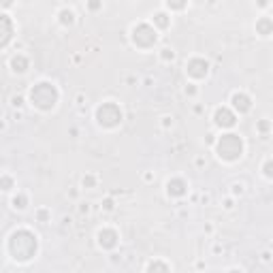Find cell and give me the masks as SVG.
Masks as SVG:
<instances>
[{
	"instance_id": "6da1fadb",
	"label": "cell",
	"mask_w": 273,
	"mask_h": 273,
	"mask_svg": "<svg viewBox=\"0 0 273 273\" xmlns=\"http://www.w3.org/2000/svg\"><path fill=\"white\" fill-rule=\"evenodd\" d=\"M265 169H267V175H273V165H271V162H269Z\"/></svg>"
}]
</instances>
